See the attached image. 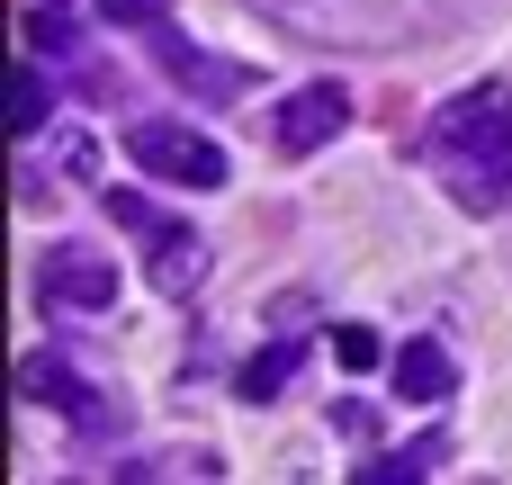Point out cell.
I'll return each mask as SVG.
<instances>
[{"mask_svg": "<svg viewBox=\"0 0 512 485\" xmlns=\"http://www.w3.org/2000/svg\"><path fill=\"white\" fill-rule=\"evenodd\" d=\"M36 288H45V306H81V315L117 306V270H108L99 252H45Z\"/></svg>", "mask_w": 512, "mask_h": 485, "instance_id": "8992f818", "label": "cell"}, {"mask_svg": "<svg viewBox=\"0 0 512 485\" xmlns=\"http://www.w3.org/2000/svg\"><path fill=\"white\" fill-rule=\"evenodd\" d=\"M387 369H396V396H405V405H441V396H459V360H450L441 342H405Z\"/></svg>", "mask_w": 512, "mask_h": 485, "instance_id": "ba28073f", "label": "cell"}, {"mask_svg": "<svg viewBox=\"0 0 512 485\" xmlns=\"http://www.w3.org/2000/svg\"><path fill=\"white\" fill-rule=\"evenodd\" d=\"M333 360L360 378V369H378V360H387V342H378L369 324H333Z\"/></svg>", "mask_w": 512, "mask_h": 485, "instance_id": "7c38bea8", "label": "cell"}, {"mask_svg": "<svg viewBox=\"0 0 512 485\" xmlns=\"http://www.w3.org/2000/svg\"><path fill=\"white\" fill-rule=\"evenodd\" d=\"M18 135H45V117H54V81H45V54H27L18 63Z\"/></svg>", "mask_w": 512, "mask_h": 485, "instance_id": "8fae6325", "label": "cell"}, {"mask_svg": "<svg viewBox=\"0 0 512 485\" xmlns=\"http://www.w3.org/2000/svg\"><path fill=\"white\" fill-rule=\"evenodd\" d=\"M432 162L450 171V198L459 207H512V90H459L441 117H432Z\"/></svg>", "mask_w": 512, "mask_h": 485, "instance_id": "6da1fadb", "label": "cell"}, {"mask_svg": "<svg viewBox=\"0 0 512 485\" xmlns=\"http://www.w3.org/2000/svg\"><path fill=\"white\" fill-rule=\"evenodd\" d=\"M342 126H351V90H342V81H315V90L288 99V117H279V153H315V144H333Z\"/></svg>", "mask_w": 512, "mask_h": 485, "instance_id": "52a82bcc", "label": "cell"}, {"mask_svg": "<svg viewBox=\"0 0 512 485\" xmlns=\"http://www.w3.org/2000/svg\"><path fill=\"white\" fill-rule=\"evenodd\" d=\"M108 216H117L126 234H144V243H153L144 279H153L162 297H189V288L207 279V243H198L189 225H171V216H162V207H153L144 189H108Z\"/></svg>", "mask_w": 512, "mask_h": 485, "instance_id": "3957f363", "label": "cell"}, {"mask_svg": "<svg viewBox=\"0 0 512 485\" xmlns=\"http://www.w3.org/2000/svg\"><path fill=\"white\" fill-rule=\"evenodd\" d=\"M297 360H306V342H297V333H279L270 351H252V360H243V378H234V396H252V405H270V396H279V387L297 378Z\"/></svg>", "mask_w": 512, "mask_h": 485, "instance_id": "9c48e42d", "label": "cell"}, {"mask_svg": "<svg viewBox=\"0 0 512 485\" xmlns=\"http://www.w3.org/2000/svg\"><path fill=\"white\" fill-rule=\"evenodd\" d=\"M441 459H450V441L432 432V441H414V450H387L378 468H360V485H414V477H432Z\"/></svg>", "mask_w": 512, "mask_h": 485, "instance_id": "30bf717a", "label": "cell"}, {"mask_svg": "<svg viewBox=\"0 0 512 485\" xmlns=\"http://www.w3.org/2000/svg\"><path fill=\"white\" fill-rule=\"evenodd\" d=\"M144 36H153V63H162V72H171V81H180L189 99H243V90H252V63H225V54H198V45H189V36H171L162 18H153Z\"/></svg>", "mask_w": 512, "mask_h": 485, "instance_id": "277c9868", "label": "cell"}, {"mask_svg": "<svg viewBox=\"0 0 512 485\" xmlns=\"http://www.w3.org/2000/svg\"><path fill=\"white\" fill-rule=\"evenodd\" d=\"M18 396H27V405H54V414H72V423H99V432L117 423V414L99 405V387H90L81 369L45 360V351H27V360H18Z\"/></svg>", "mask_w": 512, "mask_h": 485, "instance_id": "5b68a950", "label": "cell"}, {"mask_svg": "<svg viewBox=\"0 0 512 485\" xmlns=\"http://www.w3.org/2000/svg\"><path fill=\"white\" fill-rule=\"evenodd\" d=\"M99 9H108V27H153L171 0H99Z\"/></svg>", "mask_w": 512, "mask_h": 485, "instance_id": "4fadbf2b", "label": "cell"}, {"mask_svg": "<svg viewBox=\"0 0 512 485\" xmlns=\"http://www.w3.org/2000/svg\"><path fill=\"white\" fill-rule=\"evenodd\" d=\"M126 153L144 162V180H180V189H225L234 180L225 144L198 135V126H180V117H135L126 126Z\"/></svg>", "mask_w": 512, "mask_h": 485, "instance_id": "7a4b0ae2", "label": "cell"}]
</instances>
